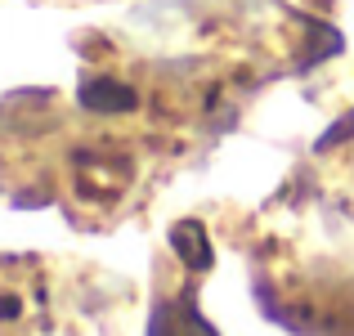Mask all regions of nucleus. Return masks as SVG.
Wrapping results in <instances>:
<instances>
[{
    "label": "nucleus",
    "mask_w": 354,
    "mask_h": 336,
    "mask_svg": "<svg viewBox=\"0 0 354 336\" xmlns=\"http://www.w3.org/2000/svg\"><path fill=\"white\" fill-rule=\"evenodd\" d=\"M148 336H220L207 323V314H198L193 296H175V301H157L153 319H148Z\"/></svg>",
    "instance_id": "1"
},
{
    "label": "nucleus",
    "mask_w": 354,
    "mask_h": 336,
    "mask_svg": "<svg viewBox=\"0 0 354 336\" xmlns=\"http://www.w3.org/2000/svg\"><path fill=\"white\" fill-rule=\"evenodd\" d=\"M81 108L86 112H135L139 108V95L130 86H121L113 77H90L81 86Z\"/></svg>",
    "instance_id": "2"
},
{
    "label": "nucleus",
    "mask_w": 354,
    "mask_h": 336,
    "mask_svg": "<svg viewBox=\"0 0 354 336\" xmlns=\"http://www.w3.org/2000/svg\"><path fill=\"white\" fill-rule=\"evenodd\" d=\"M171 247H175V256L184 260L189 269H211V242H207V229H202L198 220H180L171 229Z\"/></svg>",
    "instance_id": "3"
}]
</instances>
